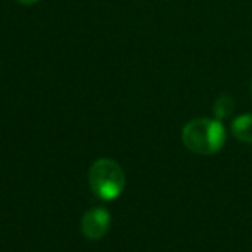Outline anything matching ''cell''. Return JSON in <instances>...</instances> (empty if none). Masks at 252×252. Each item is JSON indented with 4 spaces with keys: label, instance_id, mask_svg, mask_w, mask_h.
I'll use <instances>...</instances> for the list:
<instances>
[{
    "label": "cell",
    "instance_id": "5",
    "mask_svg": "<svg viewBox=\"0 0 252 252\" xmlns=\"http://www.w3.org/2000/svg\"><path fill=\"white\" fill-rule=\"evenodd\" d=\"M233 98L231 97H226V95H223V97H220L216 100V104H214V114H216L218 119H223V118H228V116L233 112Z\"/></svg>",
    "mask_w": 252,
    "mask_h": 252
},
{
    "label": "cell",
    "instance_id": "1",
    "mask_svg": "<svg viewBox=\"0 0 252 252\" xmlns=\"http://www.w3.org/2000/svg\"><path fill=\"white\" fill-rule=\"evenodd\" d=\"M224 140H226V131L220 119H192L182 130L183 145L200 156L216 154L223 149Z\"/></svg>",
    "mask_w": 252,
    "mask_h": 252
},
{
    "label": "cell",
    "instance_id": "4",
    "mask_svg": "<svg viewBox=\"0 0 252 252\" xmlns=\"http://www.w3.org/2000/svg\"><path fill=\"white\" fill-rule=\"evenodd\" d=\"M235 138L244 144H252V114H242L231 123Z\"/></svg>",
    "mask_w": 252,
    "mask_h": 252
},
{
    "label": "cell",
    "instance_id": "2",
    "mask_svg": "<svg viewBox=\"0 0 252 252\" xmlns=\"http://www.w3.org/2000/svg\"><path fill=\"white\" fill-rule=\"evenodd\" d=\"M88 183L98 199L114 200L125 190V173L116 161L102 158L92 164L88 171Z\"/></svg>",
    "mask_w": 252,
    "mask_h": 252
},
{
    "label": "cell",
    "instance_id": "6",
    "mask_svg": "<svg viewBox=\"0 0 252 252\" xmlns=\"http://www.w3.org/2000/svg\"><path fill=\"white\" fill-rule=\"evenodd\" d=\"M19 4H23V5H32V4H36L38 0H18Z\"/></svg>",
    "mask_w": 252,
    "mask_h": 252
},
{
    "label": "cell",
    "instance_id": "3",
    "mask_svg": "<svg viewBox=\"0 0 252 252\" xmlns=\"http://www.w3.org/2000/svg\"><path fill=\"white\" fill-rule=\"evenodd\" d=\"M111 228V214L104 207H92L81 218V231L88 240H100Z\"/></svg>",
    "mask_w": 252,
    "mask_h": 252
}]
</instances>
